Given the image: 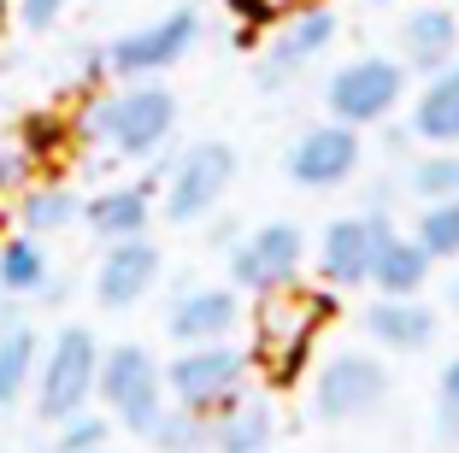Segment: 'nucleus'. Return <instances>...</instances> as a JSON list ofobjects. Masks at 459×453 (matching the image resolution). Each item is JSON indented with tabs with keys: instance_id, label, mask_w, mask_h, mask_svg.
Listing matches in <instances>:
<instances>
[{
	"instance_id": "obj_21",
	"label": "nucleus",
	"mask_w": 459,
	"mask_h": 453,
	"mask_svg": "<svg viewBox=\"0 0 459 453\" xmlns=\"http://www.w3.org/2000/svg\"><path fill=\"white\" fill-rule=\"evenodd\" d=\"M82 213H89V230L107 236V241L142 236V224H148V188H112V195L89 200Z\"/></svg>"
},
{
	"instance_id": "obj_20",
	"label": "nucleus",
	"mask_w": 459,
	"mask_h": 453,
	"mask_svg": "<svg viewBox=\"0 0 459 453\" xmlns=\"http://www.w3.org/2000/svg\"><path fill=\"white\" fill-rule=\"evenodd\" d=\"M424 277H430V254H424L419 241L406 236H389L377 248V266H371V283H377L383 294H419Z\"/></svg>"
},
{
	"instance_id": "obj_9",
	"label": "nucleus",
	"mask_w": 459,
	"mask_h": 453,
	"mask_svg": "<svg viewBox=\"0 0 459 453\" xmlns=\"http://www.w3.org/2000/svg\"><path fill=\"white\" fill-rule=\"evenodd\" d=\"M195 41H201V18L189 13V6H177V13L153 18V24L130 30V36H118L107 48V71H118V77H148V71H165L177 65V59L189 54Z\"/></svg>"
},
{
	"instance_id": "obj_29",
	"label": "nucleus",
	"mask_w": 459,
	"mask_h": 453,
	"mask_svg": "<svg viewBox=\"0 0 459 453\" xmlns=\"http://www.w3.org/2000/svg\"><path fill=\"white\" fill-rule=\"evenodd\" d=\"M436 424H442V436L459 441V360L442 371V388H436Z\"/></svg>"
},
{
	"instance_id": "obj_27",
	"label": "nucleus",
	"mask_w": 459,
	"mask_h": 453,
	"mask_svg": "<svg viewBox=\"0 0 459 453\" xmlns=\"http://www.w3.org/2000/svg\"><path fill=\"white\" fill-rule=\"evenodd\" d=\"M412 195H424V200L459 195V153H436V160L412 165Z\"/></svg>"
},
{
	"instance_id": "obj_35",
	"label": "nucleus",
	"mask_w": 459,
	"mask_h": 453,
	"mask_svg": "<svg viewBox=\"0 0 459 453\" xmlns=\"http://www.w3.org/2000/svg\"><path fill=\"white\" fill-rule=\"evenodd\" d=\"M0 13H6V0H0Z\"/></svg>"
},
{
	"instance_id": "obj_6",
	"label": "nucleus",
	"mask_w": 459,
	"mask_h": 453,
	"mask_svg": "<svg viewBox=\"0 0 459 453\" xmlns=\"http://www.w3.org/2000/svg\"><path fill=\"white\" fill-rule=\"evenodd\" d=\"M230 177H236V153L224 142H201L189 153H177V165L165 171V218L171 224H189V218H206L224 200Z\"/></svg>"
},
{
	"instance_id": "obj_25",
	"label": "nucleus",
	"mask_w": 459,
	"mask_h": 453,
	"mask_svg": "<svg viewBox=\"0 0 459 453\" xmlns=\"http://www.w3.org/2000/svg\"><path fill=\"white\" fill-rule=\"evenodd\" d=\"M18 218H24L30 236H54V230H65L71 218H77V200H71V188H59V183L30 188L24 206H18Z\"/></svg>"
},
{
	"instance_id": "obj_19",
	"label": "nucleus",
	"mask_w": 459,
	"mask_h": 453,
	"mask_svg": "<svg viewBox=\"0 0 459 453\" xmlns=\"http://www.w3.org/2000/svg\"><path fill=\"white\" fill-rule=\"evenodd\" d=\"M412 135L424 142H459V65H447L412 107Z\"/></svg>"
},
{
	"instance_id": "obj_23",
	"label": "nucleus",
	"mask_w": 459,
	"mask_h": 453,
	"mask_svg": "<svg viewBox=\"0 0 459 453\" xmlns=\"http://www.w3.org/2000/svg\"><path fill=\"white\" fill-rule=\"evenodd\" d=\"M30 371H36V330L18 324V330L0 335V406H13V400L24 395Z\"/></svg>"
},
{
	"instance_id": "obj_4",
	"label": "nucleus",
	"mask_w": 459,
	"mask_h": 453,
	"mask_svg": "<svg viewBox=\"0 0 459 453\" xmlns=\"http://www.w3.org/2000/svg\"><path fill=\"white\" fill-rule=\"evenodd\" d=\"M95 388L107 395L112 413H118L130 430H142V436H148V430L160 424V413H165V406H160V395H165V371L153 365L148 347H135V342L112 347L107 360H100Z\"/></svg>"
},
{
	"instance_id": "obj_2",
	"label": "nucleus",
	"mask_w": 459,
	"mask_h": 453,
	"mask_svg": "<svg viewBox=\"0 0 459 453\" xmlns=\"http://www.w3.org/2000/svg\"><path fill=\"white\" fill-rule=\"evenodd\" d=\"M330 312H336L330 294L289 289V283L283 289H265V301L254 312V330H259V360H265V371L277 383H295L312 335H318V324H330Z\"/></svg>"
},
{
	"instance_id": "obj_32",
	"label": "nucleus",
	"mask_w": 459,
	"mask_h": 453,
	"mask_svg": "<svg viewBox=\"0 0 459 453\" xmlns=\"http://www.w3.org/2000/svg\"><path fill=\"white\" fill-rule=\"evenodd\" d=\"M247 18H277V13H295L300 0H236Z\"/></svg>"
},
{
	"instance_id": "obj_12",
	"label": "nucleus",
	"mask_w": 459,
	"mask_h": 453,
	"mask_svg": "<svg viewBox=\"0 0 459 453\" xmlns=\"http://www.w3.org/2000/svg\"><path fill=\"white\" fill-rule=\"evenodd\" d=\"M300 248H307V241H300L295 224H265L230 254V277L242 283V289H254V294L283 289V283L300 271Z\"/></svg>"
},
{
	"instance_id": "obj_16",
	"label": "nucleus",
	"mask_w": 459,
	"mask_h": 453,
	"mask_svg": "<svg viewBox=\"0 0 459 453\" xmlns=\"http://www.w3.org/2000/svg\"><path fill=\"white\" fill-rule=\"evenodd\" d=\"M365 335H377L394 353H419L436 335V312L419 307V301H406V294H389V301H377V307L365 312Z\"/></svg>"
},
{
	"instance_id": "obj_18",
	"label": "nucleus",
	"mask_w": 459,
	"mask_h": 453,
	"mask_svg": "<svg viewBox=\"0 0 459 453\" xmlns=\"http://www.w3.org/2000/svg\"><path fill=\"white\" fill-rule=\"evenodd\" d=\"M212 448L218 453H265L271 448V406L236 395L212 424Z\"/></svg>"
},
{
	"instance_id": "obj_3",
	"label": "nucleus",
	"mask_w": 459,
	"mask_h": 453,
	"mask_svg": "<svg viewBox=\"0 0 459 453\" xmlns=\"http://www.w3.org/2000/svg\"><path fill=\"white\" fill-rule=\"evenodd\" d=\"M100 377V342L82 324L54 335L48 360H41V395H36V413L41 418H77L89 406V388Z\"/></svg>"
},
{
	"instance_id": "obj_10",
	"label": "nucleus",
	"mask_w": 459,
	"mask_h": 453,
	"mask_svg": "<svg viewBox=\"0 0 459 453\" xmlns=\"http://www.w3.org/2000/svg\"><path fill=\"white\" fill-rule=\"evenodd\" d=\"M389 213H371V218H336V224L325 230V254H318V271H325V283H336V289H353V283L371 277V266H377V248L389 241Z\"/></svg>"
},
{
	"instance_id": "obj_17",
	"label": "nucleus",
	"mask_w": 459,
	"mask_h": 453,
	"mask_svg": "<svg viewBox=\"0 0 459 453\" xmlns=\"http://www.w3.org/2000/svg\"><path fill=\"white\" fill-rule=\"evenodd\" d=\"M401 48L419 71H447V59H454V48H459V18L447 13V6H419V13L401 24Z\"/></svg>"
},
{
	"instance_id": "obj_22",
	"label": "nucleus",
	"mask_w": 459,
	"mask_h": 453,
	"mask_svg": "<svg viewBox=\"0 0 459 453\" xmlns=\"http://www.w3.org/2000/svg\"><path fill=\"white\" fill-rule=\"evenodd\" d=\"M48 254L36 241H6L0 248V289L6 294H48Z\"/></svg>"
},
{
	"instance_id": "obj_31",
	"label": "nucleus",
	"mask_w": 459,
	"mask_h": 453,
	"mask_svg": "<svg viewBox=\"0 0 459 453\" xmlns=\"http://www.w3.org/2000/svg\"><path fill=\"white\" fill-rule=\"evenodd\" d=\"M59 13H65V0H18V18H24V30H48Z\"/></svg>"
},
{
	"instance_id": "obj_33",
	"label": "nucleus",
	"mask_w": 459,
	"mask_h": 453,
	"mask_svg": "<svg viewBox=\"0 0 459 453\" xmlns=\"http://www.w3.org/2000/svg\"><path fill=\"white\" fill-rule=\"evenodd\" d=\"M18 324H24V318H18V301H6V289H0V335L18 330Z\"/></svg>"
},
{
	"instance_id": "obj_1",
	"label": "nucleus",
	"mask_w": 459,
	"mask_h": 453,
	"mask_svg": "<svg viewBox=\"0 0 459 453\" xmlns=\"http://www.w3.org/2000/svg\"><path fill=\"white\" fill-rule=\"evenodd\" d=\"M171 124H177V94L160 89V83H130L124 94L89 100V112L77 118V135L107 142L124 160H142L171 135Z\"/></svg>"
},
{
	"instance_id": "obj_5",
	"label": "nucleus",
	"mask_w": 459,
	"mask_h": 453,
	"mask_svg": "<svg viewBox=\"0 0 459 453\" xmlns=\"http://www.w3.org/2000/svg\"><path fill=\"white\" fill-rule=\"evenodd\" d=\"M242 377H247L242 347H189V353L171 360L165 388H171L177 406H189V413H224L230 400L242 395Z\"/></svg>"
},
{
	"instance_id": "obj_14",
	"label": "nucleus",
	"mask_w": 459,
	"mask_h": 453,
	"mask_svg": "<svg viewBox=\"0 0 459 453\" xmlns=\"http://www.w3.org/2000/svg\"><path fill=\"white\" fill-rule=\"evenodd\" d=\"M336 41V13H325V6H312V13H295L277 24V36L265 41V54H259V83H283L289 71H300L307 59H318Z\"/></svg>"
},
{
	"instance_id": "obj_26",
	"label": "nucleus",
	"mask_w": 459,
	"mask_h": 453,
	"mask_svg": "<svg viewBox=\"0 0 459 453\" xmlns=\"http://www.w3.org/2000/svg\"><path fill=\"white\" fill-rule=\"evenodd\" d=\"M148 436H153V448H160V453H195V448L212 441V430L201 424V413L177 406V413H160V424H153Z\"/></svg>"
},
{
	"instance_id": "obj_7",
	"label": "nucleus",
	"mask_w": 459,
	"mask_h": 453,
	"mask_svg": "<svg viewBox=\"0 0 459 453\" xmlns=\"http://www.w3.org/2000/svg\"><path fill=\"white\" fill-rule=\"evenodd\" d=\"M401 94H406V71L394 65V59L371 54V59L342 65L336 77H330L325 100H330V112H336V124H377L401 107Z\"/></svg>"
},
{
	"instance_id": "obj_30",
	"label": "nucleus",
	"mask_w": 459,
	"mask_h": 453,
	"mask_svg": "<svg viewBox=\"0 0 459 453\" xmlns=\"http://www.w3.org/2000/svg\"><path fill=\"white\" fill-rule=\"evenodd\" d=\"M30 165H36V153H30V147H13V153H0V195H13V188L30 177Z\"/></svg>"
},
{
	"instance_id": "obj_34",
	"label": "nucleus",
	"mask_w": 459,
	"mask_h": 453,
	"mask_svg": "<svg viewBox=\"0 0 459 453\" xmlns=\"http://www.w3.org/2000/svg\"><path fill=\"white\" fill-rule=\"evenodd\" d=\"M454 307H459V283H454Z\"/></svg>"
},
{
	"instance_id": "obj_13",
	"label": "nucleus",
	"mask_w": 459,
	"mask_h": 453,
	"mask_svg": "<svg viewBox=\"0 0 459 453\" xmlns=\"http://www.w3.org/2000/svg\"><path fill=\"white\" fill-rule=\"evenodd\" d=\"M153 277H160V248H153L148 236H124V241H112L107 254H100L95 301L107 312H124V307H135V301L153 289Z\"/></svg>"
},
{
	"instance_id": "obj_11",
	"label": "nucleus",
	"mask_w": 459,
	"mask_h": 453,
	"mask_svg": "<svg viewBox=\"0 0 459 453\" xmlns=\"http://www.w3.org/2000/svg\"><path fill=\"white\" fill-rule=\"evenodd\" d=\"M359 165V135L353 124H312L295 147H289V177L300 188H336Z\"/></svg>"
},
{
	"instance_id": "obj_24",
	"label": "nucleus",
	"mask_w": 459,
	"mask_h": 453,
	"mask_svg": "<svg viewBox=\"0 0 459 453\" xmlns=\"http://www.w3.org/2000/svg\"><path fill=\"white\" fill-rule=\"evenodd\" d=\"M430 259H459V195L430 200L419 213V236H412Z\"/></svg>"
},
{
	"instance_id": "obj_8",
	"label": "nucleus",
	"mask_w": 459,
	"mask_h": 453,
	"mask_svg": "<svg viewBox=\"0 0 459 453\" xmlns=\"http://www.w3.org/2000/svg\"><path fill=\"white\" fill-rule=\"evenodd\" d=\"M383 395H389V371L371 353H336L312 383V413L325 424H348V418L377 413Z\"/></svg>"
},
{
	"instance_id": "obj_15",
	"label": "nucleus",
	"mask_w": 459,
	"mask_h": 453,
	"mask_svg": "<svg viewBox=\"0 0 459 453\" xmlns=\"http://www.w3.org/2000/svg\"><path fill=\"white\" fill-rule=\"evenodd\" d=\"M230 324H236V294L230 289H189L165 312V330L177 342H218V335H230Z\"/></svg>"
},
{
	"instance_id": "obj_28",
	"label": "nucleus",
	"mask_w": 459,
	"mask_h": 453,
	"mask_svg": "<svg viewBox=\"0 0 459 453\" xmlns=\"http://www.w3.org/2000/svg\"><path fill=\"white\" fill-rule=\"evenodd\" d=\"M100 441H107V418H65V436L54 441V453H100Z\"/></svg>"
}]
</instances>
